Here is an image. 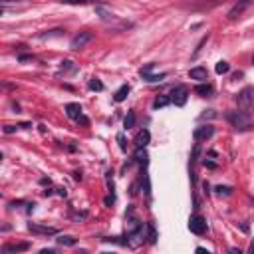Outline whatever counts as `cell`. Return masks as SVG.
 Wrapping results in <instances>:
<instances>
[{"label":"cell","instance_id":"obj_1","mask_svg":"<svg viewBox=\"0 0 254 254\" xmlns=\"http://www.w3.org/2000/svg\"><path fill=\"white\" fill-rule=\"evenodd\" d=\"M236 104H238L240 111H244V113H248L252 117L254 115V87H244L242 91H238Z\"/></svg>","mask_w":254,"mask_h":254},{"label":"cell","instance_id":"obj_2","mask_svg":"<svg viewBox=\"0 0 254 254\" xmlns=\"http://www.w3.org/2000/svg\"><path fill=\"white\" fill-rule=\"evenodd\" d=\"M227 119H229V123L234 127V129H238V131H246V129H250V127H252L250 115L244 113V111H240V109L229 111V113H227Z\"/></svg>","mask_w":254,"mask_h":254},{"label":"cell","instance_id":"obj_3","mask_svg":"<svg viewBox=\"0 0 254 254\" xmlns=\"http://www.w3.org/2000/svg\"><path fill=\"white\" fill-rule=\"evenodd\" d=\"M189 229H190V233H195L197 236H203L207 233V220H205V216L193 214V216H190V220H189Z\"/></svg>","mask_w":254,"mask_h":254},{"label":"cell","instance_id":"obj_4","mask_svg":"<svg viewBox=\"0 0 254 254\" xmlns=\"http://www.w3.org/2000/svg\"><path fill=\"white\" fill-rule=\"evenodd\" d=\"M91 40H93V34H91V32H80V34H76V36L72 38L70 48H72V50H82V48H85Z\"/></svg>","mask_w":254,"mask_h":254},{"label":"cell","instance_id":"obj_5","mask_svg":"<svg viewBox=\"0 0 254 254\" xmlns=\"http://www.w3.org/2000/svg\"><path fill=\"white\" fill-rule=\"evenodd\" d=\"M187 98H189V87H187V85H177V87H173V91H171V102H173L175 106H185Z\"/></svg>","mask_w":254,"mask_h":254},{"label":"cell","instance_id":"obj_6","mask_svg":"<svg viewBox=\"0 0 254 254\" xmlns=\"http://www.w3.org/2000/svg\"><path fill=\"white\" fill-rule=\"evenodd\" d=\"M28 231L34 233V234H44V236H54V234H58V229H54V227H44V225H38V222H30Z\"/></svg>","mask_w":254,"mask_h":254},{"label":"cell","instance_id":"obj_7","mask_svg":"<svg viewBox=\"0 0 254 254\" xmlns=\"http://www.w3.org/2000/svg\"><path fill=\"white\" fill-rule=\"evenodd\" d=\"M250 2H252V0H238V2L229 10V18H231V20H236L238 16H242L244 10L250 6Z\"/></svg>","mask_w":254,"mask_h":254},{"label":"cell","instance_id":"obj_8","mask_svg":"<svg viewBox=\"0 0 254 254\" xmlns=\"http://www.w3.org/2000/svg\"><path fill=\"white\" fill-rule=\"evenodd\" d=\"M212 133H214V127L212 125H201V127H197V129H195L193 137L197 141H207V139L212 137Z\"/></svg>","mask_w":254,"mask_h":254},{"label":"cell","instance_id":"obj_9","mask_svg":"<svg viewBox=\"0 0 254 254\" xmlns=\"http://www.w3.org/2000/svg\"><path fill=\"white\" fill-rule=\"evenodd\" d=\"M189 76H190V80H197V82H207V80H209V72H207V68H203V66L193 68V70L189 72Z\"/></svg>","mask_w":254,"mask_h":254},{"label":"cell","instance_id":"obj_10","mask_svg":"<svg viewBox=\"0 0 254 254\" xmlns=\"http://www.w3.org/2000/svg\"><path fill=\"white\" fill-rule=\"evenodd\" d=\"M66 113H68L70 119H80V117H82V107H80V104H68V106H66Z\"/></svg>","mask_w":254,"mask_h":254},{"label":"cell","instance_id":"obj_11","mask_svg":"<svg viewBox=\"0 0 254 254\" xmlns=\"http://www.w3.org/2000/svg\"><path fill=\"white\" fill-rule=\"evenodd\" d=\"M62 4H68V6H85V4H95L100 6L98 0H60Z\"/></svg>","mask_w":254,"mask_h":254},{"label":"cell","instance_id":"obj_12","mask_svg":"<svg viewBox=\"0 0 254 254\" xmlns=\"http://www.w3.org/2000/svg\"><path fill=\"white\" fill-rule=\"evenodd\" d=\"M30 248V244L28 242H20V244H6L4 248H2V252L4 254H8V252H24V250H28Z\"/></svg>","mask_w":254,"mask_h":254},{"label":"cell","instance_id":"obj_13","mask_svg":"<svg viewBox=\"0 0 254 254\" xmlns=\"http://www.w3.org/2000/svg\"><path fill=\"white\" fill-rule=\"evenodd\" d=\"M195 93H199L201 98H209V95L212 93V87H211L209 84H205V82H203V84H199V85L195 87Z\"/></svg>","mask_w":254,"mask_h":254},{"label":"cell","instance_id":"obj_14","mask_svg":"<svg viewBox=\"0 0 254 254\" xmlns=\"http://www.w3.org/2000/svg\"><path fill=\"white\" fill-rule=\"evenodd\" d=\"M147 143H149V131L143 129V131H139V135L135 137V145H137V147H145Z\"/></svg>","mask_w":254,"mask_h":254},{"label":"cell","instance_id":"obj_15","mask_svg":"<svg viewBox=\"0 0 254 254\" xmlns=\"http://www.w3.org/2000/svg\"><path fill=\"white\" fill-rule=\"evenodd\" d=\"M127 93H129V85L125 84V85H121V87L115 91V98H113V100H115V102H123V100L127 98Z\"/></svg>","mask_w":254,"mask_h":254},{"label":"cell","instance_id":"obj_16","mask_svg":"<svg viewBox=\"0 0 254 254\" xmlns=\"http://www.w3.org/2000/svg\"><path fill=\"white\" fill-rule=\"evenodd\" d=\"M123 125H125V129H131V127L135 125V113H133V111H127Z\"/></svg>","mask_w":254,"mask_h":254},{"label":"cell","instance_id":"obj_17","mask_svg":"<svg viewBox=\"0 0 254 254\" xmlns=\"http://www.w3.org/2000/svg\"><path fill=\"white\" fill-rule=\"evenodd\" d=\"M169 104H171V98H165V95H161V98H157V100L153 102V107L159 109V107H165V106H169Z\"/></svg>","mask_w":254,"mask_h":254},{"label":"cell","instance_id":"obj_18","mask_svg":"<svg viewBox=\"0 0 254 254\" xmlns=\"http://www.w3.org/2000/svg\"><path fill=\"white\" fill-rule=\"evenodd\" d=\"M229 70H231V64H229V62L222 60V62L216 64V74H227Z\"/></svg>","mask_w":254,"mask_h":254},{"label":"cell","instance_id":"obj_19","mask_svg":"<svg viewBox=\"0 0 254 254\" xmlns=\"http://www.w3.org/2000/svg\"><path fill=\"white\" fill-rule=\"evenodd\" d=\"M58 240V244H62V246H74L76 244V238H72V236H60V238H56Z\"/></svg>","mask_w":254,"mask_h":254},{"label":"cell","instance_id":"obj_20","mask_svg":"<svg viewBox=\"0 0 254 254\" xmlns=\"http://www.w3.org/2000/svg\"><path fill=\"white\" fill-rule=\"evenodd\" d=\"M143 76V80L145 82H161L163 78H165V74H159V76H151L149 72H145V74H141Z\"/></svg>","mask_w":254,"mask_h":254},{"label":"cell","instance_id":"obj_21","mask_svg":"<svg viewBox=\"0 0 254 254\" xmlns=\"http://www.w3.org/2000/svg\"><path fill=\"white\" fill-rule=\"evenodd\" d=\"M95 12L100 14V18H102V20H113V14H111V12H106L102 6H95Z\"/></svg>","mask_w":254,"mask_h":254},{"label":"cell","instance_id":"obj_22","mask_svg":"<svg viewBox=\"0 0 254 254\" xmlns=\"http://www.w3.org/2000/svg\"><path fill=\"white\" fill-rule=\"evenodd\" d=\"M145 151H143V147H137V153H135V159H137V163H145Z\"/></svg>","mask_w":254,"mask_h":254},{"label":"cell","instance_id":"obj_23","mask_svg":"<svg viewBox=\"0 0 254 254\" xmlns=\"http://www.w3.org/2000/svg\"><path fill=\"white\" fill-rule=\"evenodd\" d=\"M89 87H91V89H98V91H102V89H104V84H102L100 80H95V78H93V80L89 82Z\"/></svg>","mask_w":254,"mask_h":254},{"label":"cell","instance_id":"obj_24","mask_svg":"<svg viewBox=\"0 0 254 254\" xmlns=\"http://www.w3.org/2000/svg\"><path fill=\"white\" fill-rule=\"evenodd\" d=\"M147 231H149V240H151V242H155V240H157V233H155V227L151 225V222L147 225Z\"/></svg>","mask_w":254,"mask_h":254},{"label":"cell","instance_id":"obj_25","mask_svg":"<svg viewBox=\"0 0 254 254\" xmlns=\"http://www.w3.org/2000/svg\"><path fill=\"white\" fill-rule=\"evenodd\" d=\"M18 127H20V125H6V127H4V133H14Z\"/></svg>","mask_w":254,"mask_h":254},{"label":"cell","instance_id":"obj_26","mask_svg":"<svg viewBox=\"0 0 254 254\" xmlns=\"http://www.w3.org/2000/svg\"><path fill=\"white\" fill-rule=\"evenodd\" d=\"M42 254H54V248H44Z\"/></svg>","mask_w":254,"mask_h":254},{"label":"cell","instance_id":"obj_27","mask_svg":"<svg viewBox=\"0 0 254 254\" xmlns=\"http://www.w3.org/2000/svg\"><path fill=\"white\" fill-rule=\"evenodd\" d=\"M78 121H82V123H84V125H87V123H89V121H87V117H84V115H82V117H80V119H78Z\"/></svg>","mask_w":254,"mask_h":254},{"label":"cell","instance_id":"obj_28","mask_svg":"<svg viewBox=\"0 0 254 254\" xmlns=\"http://www.w3.org/2000/svg\"><path fill=\"white\" fill-rule=\"evenodd\" d=\"M4 2H8V0H4Z\"/></svg>","mask_w":254,"mask_h":254}]
</instances>
